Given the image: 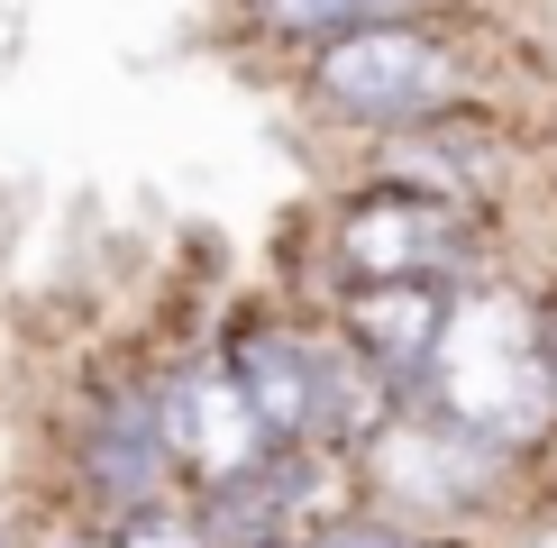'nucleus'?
Returning <instances> with one entry per match:
<instances>
[{"label":"nucleus","instance_id":"obj_1","mask_svg":"<svg viewBox=\"0 0 557 548\" xmlns=\"http://www.w3.org/2000/svg\"><path fill=\"white\" fill-rule=\"evenodd\" d=\"M411 394L521 466L557 457V365L540 348V302H530V274L512 257L448 292V320H438Z\"/></svg>","mask_w":557,"mask_h":548},{"label":"nucleus","instance_id":"obj_2","mask_svg":"<svg viewBox=\"0 0 557 548\" xmlns=\"http://www.w3.org/2000/svg\"><path fill=\"white\" fill-rule=\"evenodd\" d=\"M293 91L320 128L375 147L393 128H421L438 110H467L494 91L475 37V0L467 10H430V18H375V28H347L311 55H293Z\"/></svg>","mask_w":557,"mask_h":548},{"label":"nucleus","instance_id":"obj_3","mask_svg":"<svg viewBox=\"0 0 557 548\" xmlns=\"http://www.w3.org/2000/svg\"><path fill=\"white\" fill-rule=\"evenodd\" d=\"M521 457H503L494 439L457 429L448 411H430L421 394H403L375 429L357 439V494L384 502L411 531H475L521 494Z\"/></svg>","mask_w":557,"mask_h":548},{"label":"nucleus","instance_id":"obj_4","mask_svg":"<svg viewBox=\"0 0 557 548\" xmlns=\"http://www.w3.org/2000/svg\"><path fill=\"white\" fill-rule=\"evenodd\" d=\"M320 257H330V284H375V274L467 284V274L503 265V238H494V211H467V201L366 174L330 211V228H320Z\"/></svg>","mask_w":557,"mask_h":548},{"label":"nucleus","instance_id":"obj_5","mask_svg":"<svg viewBox=\"0 0 557 548\" xmlns=\"http://www.w3.org/2000/svg\"><path fill=\"white\" fill-rule=\"evenodd\" d=\"M530 147L521 128L503 120L494 101H467V110H438L421 128H393L366 147V174L384 183H411V192H438V201H467V211H503V192L521 183Z\"/></svg>","mask_w":557,"mask_h":548},{"label":"nucleus","instance_id":"obj_6","mask_svg":"<svg viewBox=\"0 0 557 548\" xmlns=\"http://www.w3.org/2000/svg\"><path fill=\"white\" fill-rule=\"evenodd\" d=\"M211 348L228 357V375L247 384V402H257V421L274 429V448L320 439V402H330V311L257 302V311L228 320Z\"/></svg>","mask_w":557,"mask_h":548},{"label":"nucleus","instance_id":"obj_7","mask_svg":"<svg viewBox=\"0 0 557 548\" xmlns=\"http://www.w3.org/2000/svg\"><path fill=\"white\" fill-rule=\"evenodd\" d=\"M156 411H165V448H174L183 494L228 485V475H247V466L274 448V429L257 421V402H247V384L228 375L220 348L165 365V375H156Z\"/></svg>","mask_w":557,"mask_h":548},{"label":"nucleus","instance_id":"obj_8","mask_svg":"<svg viewBox=\"0 0 557 548\" xmlns=\"http://www.w3.org/2000/svg\"><path fill=\"white\" fill-rule=\"evenodd\" d=\"M448 292L457 284H430V274H375V284H330V311L338 320V338L347 348H366L384 365L393 384H421V365H430V338H438V320H448Z\"/></svg>","mask_w":557,"mask_h":548},{"label":"nucleus","instance_id":"obj_9","mask_svg":"<svg viewBox=\"0 0 557 548\" xmlns=\"http://www.w3.org/2000/svg\"><path fill=\"white\" fill-rule=\"evenodd\" d=\"M83 485H91V502H101L110 521L183 485V475H174V448H165L156 384H120V394L91 411V429H83Z\"/></svg>","mask_w":557,"mask_h":548},{"label":"nucleus","instance_id":"obj_10","mask_svg":"<svg viewBox=\"0 0 557 548\" xmlns=\"http://www.w3.org/2000/svg\"><path fill=\"white\" fill-rule=\"evenodd\" d=\"M430 10H467V0H228L238 37L274 46V55H311L347 28H375V18H430Z\"/></svg>","mask_w":557,"mask_h":548},{"label":"nucleus","instance_id":"obj_11","mask_svg":"<svg viewBox=\"0 0 557 548\" xmlns=\"http://www.w3.org/2000/svg\"><path fill=\"white\" fill-rule=\"evenodd\" d=\"M110 548H220V539H211V521H201L193 502L156 494V502H137V512L110 521Z\"/></svg>","mask_w":557,"mask_h":548},{"label":"nucleus","instance_id":"obj_12","mask_svg":"<svg viewBox=\"0 0 557 548\" xmlns=\"http://www.w3.org/2000/svg\"><path fill=\"white\" fill-rule=\"evenodd\" d=\"M301 548H411V521H393L384 502H366V494H357L338 521H320Z\"/></svg>","mask_w":557,"mask_h":548},{"label":"nucleus","instance_id":"obj_13","mask_svg":"<svg viewBox=\"0 0 557 548\" xmlns=\"http://www.w3.org/2000/svg\"><path fill=\"white\" fill-rule=\"evenodd\" d=\"M530 302H540V348H548V365H557V265L530 274Z\"/></svg>","mask_w":557,"mask_h":548},{"label":"nucleus","instance_id":"obj_14","mask_svg":"<svg viewBox=\"0 0 557 548\" xmlns=\"http://www.w3.org/2000/svg\"><path fill=\"white\" fill-rule=\"evenodd\" d=\"M411 548H484L475 531H411Z\"/></svg>","mask_w":557,"mask_h":548},{"label":"nucleus","instance_id":"obj_15","mask_svg":"<svg viewBox=\"0 0 557 548\" xmlns=\"http://www.w3.org/2000/svg\"><path fill=\"white\" fill-rule=\"evenodd\" d=\"M0 548H18V539H10V531H0Z\"/></svg>","mask_w":557,"mask_h":548}]
</instances>
